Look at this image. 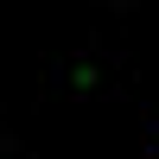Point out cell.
Here are the masks:
<instances>
[{
	"label": "cell",
	"instance_id": "1",
	"mask_svg": "<svg viewBox=\"0 0 159 159\" xmlns=\"http://www.w3.org/2000/svg\"><path fill=\"white\" fill-rule=\"evenodd\" d=\"M51 89L70 102H96V96H115L121 89V64L102 57V51H70V57L51 64Z\"/></svg>",
	"mask_w": 159,
	"mask_h": 159
},
{
	"label": "cell",
	"instance_id": "2",
	"mask_svg": "<svg viewBox=\"0 0 159 159\" xmlns=\"http://www.w3.org/2000/svg\"><path fill=\"white\" fill-rule=\"evenodd\" d=\"M147 159H159V115L147 121Z\"/></svg>",
	"mask_w": 159,
	"mask_h": 159
}]
</instances>
